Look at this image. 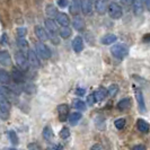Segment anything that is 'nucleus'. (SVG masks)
I'll use <instances>...</instances> for the list:
<instances>
[{
  "label": "nucleus",
  "instance_id": "f257e3e1",
  "mask_svg": "<svg viewBox=\"0 0 150 150\" xmlns=\"http://www.w3.org/2000/svg\"><path fill=\"white\" fill-rule=\"evenodd\" d=\"M111 53L113 54V57L117 58V59H123L128 55L129 53V49L128 46L123 43H120V44H115L111 47Z\"/></svg>",
  "mask_w": 150,
  "mask_h": 150
},
{
  "label": "nucleus",
  "instance_id": "f03ea898",
  "mask_svg": "<svg viewBox=\"0 0 150 150\" xmlns=\"http://www.w3.org/2000/svg\"><path fill=\"white\" fill-rule=\"evenodd\" d=\"M35 49H36V52L35 53L38 54L41 59L47 60V59L51 58V51H50V49L43 42H38L35 44Z\"/></svg>",
  "mask_w": 150,
  "mask_h": 150
},
{
  "label": "nucleus",
  "instance_id": "7ed1b4c3",
  "mask_svg": "<svg viewBox=\"0 0 150 150\" xmlns=\"http://www.w3.org/2000/svg\"><path fill=\"white\" fill-rule=\"evenodd\" d=\"M107 11H108V15L113 19H120L123 13H122V8L120 5H117L116 2H112L108 5L107 7Z\"/></svg>",
  "mask_w": 150,
  "mask_h": 150
},
{
  "label": "nucleus",
  "instance_id": "20e7f679",
  "mask_svg": "<svg viewBox=\"0 0 150 150\" xmlns=\"http://www.w3.org/2000/svg\"><path fill=\"white\" fill-rule=\"evenodd\" d=\"M15 60H16L17 66L19 67V69H21L22 71H26V70H28L30 64H28V61H27V59L25 58V54H24L23 52L18 51V52L16 53Z\"/></svg>",
  "mask_w": 150,
  "mask_h": 150
},
{
  "label": "nucleus",
  "instance_id": "39448f33",
  "mask_svg": "<svg viewBox=\"0 0 150 150\" xmlns=\"http://www.w3.org/2000/svg\"><path fill=\"white\" fill-rule=\"evenodd\" d=\"M10 107H11L10 102L8 99H6V98H4L2 96H0V115L2 116V119L6 120L8 117Z\"/></svg>",
  "mask_w": 150,
  "mask_h": 150
},
{
  "label": "nucleus",
  "instance_id": "423d86ee",
  "mask_svg": "<svg viewBox=\"0 0 150 150\" xmlns=\"http://www.w3.org/2000/svg\"><path fill=\"white\" fill-rule=\"evenodd\" d=\"M27 61H28V64H32L33 67L35 68H38L40 66H41V62H40V60H38V54L34 52L33 50H30V49H28V51H27Z\"/></svg>",
  "mask_w": 150,
  "mask_h": 150
},
{
  "label": "nucleus",
  "instance_id": "0eeeda50",
  "mask_svg": "<svg viewBox=\"0 0 150 150\" xmlns=\"http://www.w3.org/2000/svg\"><path fill=\"white\" fill-rule=\"evenodd\" d=\"M0 64L4 67H9L11 66V57L8 51L2 50L0 51Z\"/></svg>",
  "mask_w": 150,
  "mask_h": 150
},
{
  "label": "nucleus",
  "instance_id": "6e6552de",
  "mask_svg": "<svg viewBox=\"0 0 150 150\" xmlns=\"http://www.w3.org/2000/svg\"><path fill=\"white\" fill-rule=\"evenodd\" d=\"M58 112H59V119L61 122H64L69 116V106L67 104H61L58 106Z\"/></svg>",
  "mask_w": 150,
  "mask_h": 150
},
{
  "label": "nucleus",
  "instance_id": "1a4fd4ad",
  "mask_svg": "<svg viewBox=\"0 0 150 150\" xmlns=\"http://www.w3.org/2000/svg\"><path fill=\"white\" fill-rule=\"evenodd\" d=\"M72 49L76 53L81 52L83 50V40L80 36H76L72 41Z\"/></svg>",
  "mask_w": 150,
  "mask_h": 150
},
{
  "label": "nucleus",
  "instance_id": "9d476101",
  "mask_svg": "<svg viewBox=\"0 0 150 150\" xmlns=\"http://www.w3.org/2000/svg\"><path fill=\"white\" fill-rule=\"evenodd\" d=\"M81 2L83 0H71V5H70V14L74 16H77L79 14V10H80V7H81Z\"/></svg>",
  "mask_w": 150,
  "mask_h": 150
},
{
  "label": "nucleus",
  "instance_id": "9b49d317",
  "mask_svg": "<svg viewBox=\"0 0 150 150\" xmlns=\"http://www.w3.org/2000/svg\"><path fill=\"white\" fill-rule=\"evenodd\" d=\"M35 34H36V36L41 42H45V41L49 40V34L46 33V30L42 26H36L35 27Z\"/></svg>",
  "mask_w": 150,
  "mask_h": 150
},
{
  "label": "nucleus",
  "instance_id": "f8f14e48",
  "mask_svg": "<svg viewBox=\"0 0 150 150\" xmlns=\"http://www.w3.org/2000/svg\"><path fill=\"white\" fill-rule=\"evenodd\" d=\"M11 77H13V79L15 80V83H17L24 81V72H23L21 69H18V68H13Z\"/></svg>",
  "mask_w": 150,
  "mask_h": 150
},
{
  "label": "nucleus",
  "instance_id": "ddd939ff",
  "mask_svg": "<svg viewBox=\"0 0 150 150\" xmlns=\"http://www.w3.org/2000/svg\"><path fill=\"white\" fill-rule=\"evenodd\" d=\"M135 98H137V102H138V105L141 112L146 111V105H144V99H143V94L140 89H135Z\"/></svg>",
  "mask_w": 150,
  "mask_h": 150
},
{
  "label": "nucleus",
  "instance_id": "4468645a",
  "mask_svg": "<svg viewBox=\"0 0 150 150\" xmlns=\"http://www.w3.org/2000/svg\"><path fill=\"white\" fill-rule=\"evenodd\" d=\"M0 96H2L4 98L8 99L9 102H10L11 98L15 97V95H14V93H13V89L7 88V87H5V86H0Z\"/></svg>",
  "mask_w": 150,
  "mask_h": 150
},
{
  "label": "nucleus",
  "instance_id": "2eb2a0df",
  "mask_svg": "<svg viewBox=\"0 0 150 150\" xmlns=\"http://www.w3.org/2000/svg\"><path fill=\"white\" fill-rule=\"evenodd\" d=\"M72 25H74V27H75V30H79V32H81V30H85V27H86V23L83 21L81 17H79V16H76L75 19H74V22H72Z\"/></svg>",
  "mask_w": 150,
  "mask_h": 150
},
{
  "label": "nucleus",
  "instance_id": "dca6fc26",
  "mask_svg": "<svg viewBox=\"0 0 150 150\" xmlns=\"http://www.w3.org/2000/svg\"><path fill=\"white\" fill-rule=\"evenodd\" d=\"M57 23L61 25V26H68L69 24H70V21H69V17H68L67 14H64V13H58V15H57Z\"/></svg>",
  "mask_w": 150,
  "mask_h": 150
},
{
  "label": "nucleus",
  "instance_id": "f3484780",
  "mask_svg": "<svg viewBox=\"0 0 150 150\" xmlns=\"http://www.w3.org/2000/svg\"><path fill=\"white\" fill-rule=\"evenodd\" d=\"M93 95H94V98H95V102H100V100H103V99L106 97V95H107L106 88H104V87H99Z\"/></svg>",
  "mask_w": 150,
  "mask_h": 150
},
{
  "label": "nucleus",
  "instance_id": "a211bd4d",
  "mask_svg": "<svg viewBox=\"0 0 150 150\" xmlns=\"http://www.w3.org/2000/svg\"><path fill=\"white\" fill-rule=\"evenodd\" d=\"M80 9L83 10V15H89V14H91V10H93V4L89 0H83Z\"/></svg>",
  "mask_w": 150,
  "mask_h": 150
},
{
  "label": "nucleus",
  "instance_id": "6ab92c4d",
  "mask_svg": "<svg viewBox=\"0 0 150 150\" xmlns=\"http://www.w3.org/2000/svg\"><path fill=\"white\" fill-rule=\"evenodd\" d=\"M94 5H95V9H96V11H97L98 14L103 15L106 11L105 0H96V1L94 2Z\"/></svg>",
  "mask_w": 150,
  "mask_h": 150
},
{
  "label": "nucleus",
  "instance_id": "aec40b11",
  "mask_svg": "<svg viewBox=\"0 0 150 150\" xmlns=\"http://www.w3.org/2000/svg\"><path fill=\"white\" fill-rule=\"evenodd\" d=\"M132 4L135 15H141L143 13V0H133Z\"/></svg>",
  "mask_w": 150,
  "mask_h": 150
},
{
  "label": "nucleus",
  "instance_id": "412c9836",
  "mask_svg": "<svg viewBox=\"0 0 150 150\" xmlns=\"http://www.w3.org/2000/svg\"><path fill=\"white\" fill-rule=\"evenodd\" d=\"M137 128H138V130H139L140 132L147 133V132L149 131V124L144 120H142V119H139V120L137 121Z\"/></svg>",
  "mask_w": 150,
  "mask_h": 150
},
{
  "label": "nucleus",
  "instance_id": "4be33fe9",
  "mask_svg": "<svg viewBox=\"0 0 150 150\" xmlns=\"http://www.w3.org/2000/svg\"><path fill=\"white\" fill-rule=\"evenodd\" d=\"M117 108L120 110V111H128L129 108L131 107V100H130V98H124V99H122L120 100L119 103H117Z\"/></svg>",
  "mask_w": 150,
  "mask_h": 150
},
{
  "label": "nucleus",
  "instance_id": "5701e85b",
  "mask_svg": "<svg viewBox=\"0 0 150 150\" xmlns=\"http://www.w3.org/2000/svg\"><path fill=\"white\" fill-rule=\"evenodd\" d=\"M45 26H46L47 30H50V33H52V34L58 32V26H57V24L53 19H50V18L45 19Z\"/></svg>",
  "mask_w": 150,
  "mask_h": 150
},
{
  "label": "nucleus",
  "instance_id": "b1692460",
  "mask_svg": "<svg viewBox=\"0 0 150 150\" xmlns=\"http://www.w3.org/2000/svg\"><path fill=\"white\" fill-rule=\"evenodd\" d=\"M81 119V114L79 112H74L71 113L69 116H68V120H69V123L71 124V125H76L78 122H79V120Z\"/></svg>",
  "mask_w": 150,
  "mask_h": 150
},
{
  "label": "nucleus",
  "instance_id": "393cba45",
  "mask_svg": "<svg viewBox=\"0 0 150 150\" xmlns=\"http://www.w3.org/2000/svg\"><path fill=\"white\" fill-rule=\"evenodd\" d=\"M45 11H46V15L50 17V19L55 18L57 15H58V9L55 8V6H53V5H47Z\"/></svg>",
  "mask_w": 150,
  "mask_h": 150
},
{
  "label": "nucleus",
  "instance_id": "a878e982",
  "mask_svg": "<svg viewBox=\"0 0 150 150\" xmlns=\"http://www.w3.org/2000/svg\"><path fill=\"white\" fill-rule=\"evenodd\" d=\"M17 44L21 49V52H23L24 54H25V51H28V42L25 40V38H18Z\"/></svg>",
  "mask_w": 150,
  "mask_h": 150
},
{
  "label": "nucleus",
  "instance_id": "bb28decb",
  "mask_svg": "<svg viewBox=\"0 0 150 150\" xmlns=\"http://www.w3.org/2000/svg\"><path fill=\"white\" fill-rule=\"evenodd\" d=\"M116 41V36L114 35V34H107L105 35L104 38L100 40V42H102V44L104 45H107V44H112Z\"/></svg>",
  "mask_w": 150,
  "mask_h": 150
},
{
  "label": "nucleus",
  "instance_id": "cd10ccee",
  "mask_svg": "<svg viewBox=\"0 0 150 150\" xmlns=\"http://www.w3.org/2000/svg\"><path fill=\"white\" fill-rule=\"evenodd\" d=\"M59 30V35H60V38H68L70 35H71V30L68 27V26H62L60 30Z\"/></svg>",
  "mask_w": 150,
  "mask_h": 150
},
{
  "label": "nucleus",
  "instance_id": "c85d7f7f",
  "mask_svg": "<svg viewBox=\"0 0 150 150\" xmlns=\"http://www.w3.org/2000/svg\"><path fill=\"white\" fill-rule=\"evenodd\" d=\"M10 81V75L7 71L0 69V83H8Z\"/></svg>",
  "mask_w": 150,
  "mask_h": 150
},
{
  "label": "nucleus",
  "instance_id": "c756f323",
  "mask_svg": "<svg viewBox=\"0 0 150 150\" xmlns=\"http://www.w3.org/2000/svg\"><path fill=\"white\" fill-rule=\"evenodd\" d=\"M43 138H44L46 141L52 140L53 131H52V129L50 128V127H45V128H44V130H43Z\"/></svg>",
  "mask_w": 150,
  "mask_h": 150
},
{
  "label": "nucleus",
  "instance_id": "7c9ffc66",
  "mask_svg": "<svg viewBox=\"0 0 150 150\" xmlns=\"http://www.w3.org/2000/svg\"><path fill=\"white\" fill-rule=\"evenodd\" d=\"M106 91H107V94H108L111 97H114V96L119 93V86L115 85V83H112L111 86H108V88L106 89Z\"/></svg>",
  "mask_w": 150,
  "mask_h": 150
},
{
  "label": "nucleus",
  "instance_id": "2f4dec72",
  "mask_svg": "<svg viewBox=\"0 0 150 150\" xmlns=\"http://www.w3.org/2000/svg\"><path fill=\"white\" fill-rule=\"evenodd\" d=\"M8 137H9V139H10V142L13 143L14 146H16V144L18 143V137H17L15 131H9V132H8Z\"/></svg>",
  "mask_w": 150,
  "mask_h": 150
},
{
  "label": "nucleus",
  "instance_id": "473e14b6",
  "mask_svg": "<svg viewBox=\"0 0 150 150\" xmlns=\"http://www.w3.org/2000/svg\"><path fill=\"white\" fill-rule=\"evenodd\" d=\"M74 107H75V108H77V110H79V111H85V110H86V104L83 103V100L78 99V100H76V102H75Z\"/></svg>",
  "mask_w": 150,
  "mask_h": 150
},
{
  "label": "nucleus",
  "instance_id": "72a5a7b5",
  "mask_svg": "<svg viewBox=\"0 0 150 150\" xmlns=\"http://www.w3.org/2000/svg\"><path fill=\"white\" fill-rule=\"evenodd\" d=\"M125 120L124 119H117V120H115L114 122V125H115V128L119 129V130H122V129L125 127Z\"/></svg>",
  "mask_w": 150,
  "mask_h": 150
},
{
  "label": "nucleus",
  "instance_id": "f704fd0d",
  "mask_svg": "<svg viewBox=\"0 0 150 150\" xmlns=\"http://www.w3.org/2000/svg\"><path fill=\"white\" fill-rule=\"evenodd\" d=\"M70 137V131L68 128H63L60 131V138L61 139H68Z\"/></svg>",
  "mask_w": 150,
  "mask_h": 150
},
{
  "label": "nucleus",
  "instance_id": "c9c22d12",
  "mask_svg": "<svg viewBox=\"0 0 150 150\" xmlns=\"http://www.w3.org/2000/svg\"><path fill=\"white\" fill-rule=\"evenodd\" d=\"M17 33H18V36L19 38H25L26 33H27V30L25 27H22V28H17Z\"/></svg>",
  "mask_w": 150,
  "mask_h": 150
},
{
  "label": "nucleus",
  "instance_id": "e433bc0d",
  "mask_svg": "<svg viewBox=\"0 0 150 150\" xmlns=\"http://www.w3.org/2000/svg\"><path fill=\"white\" fill-rule=\"evenodd\" d=\"M94 103H95V98H94V95L93 94H90L88 98H87V104L88 106H93L94 105Z\"/></svg>",
  "mask_w": 150,
  "mask_h": 150
},
{
  "label": "nucleus",
  "instance_id": "4c0bfd02",
  "mask_svg": "<svg viewBox=\"0 0 150 150\" xmlns=\"http://www.w3.org/2000/svg\"><path fill=\"white\" fill-rule=\"evenodd\" d=\"M58 5L61 8H64L68 6V0H58Z\"/></svg>",
  "mask_w": 150,
  "mask_h": 150
},
{
  "label": "nucleus",
  "instance_id": "58836bf2",
  "mask_svg": "<svg viewBox=\"0 0 150 150\" xmlns=\"http://www.w3.org/2000/svg\"><path fill=\"white\" fill-rule=\"evenodd\" d=\"M76 94L79 95V96H83V95H85V89L83 88H78L76 90Z\"/></svg>",
  "mask_w": 150,
  "mask_h": 150
},
{
  "label": "nucleus",
  "instance_id": "ea45409f",
  "mask_svg": "<svg viewBox=\"0 0 150 150\" xmlns=\"http://www.w3.org/2000/svg\"><path fill=\"white\" fill-rule=\"evenodd\" d=\"M132 150H146L144 149V146H141V144H138V146H135L133 147V149Z\"/></svg>",
  "mask_w": 150,
  "mask_h": 150
},
{
  "label": "nucleus",
  "instance_id": "a19ab883",
  "mask_svg": "<svg viewBox=\"0 0 150 150\" xmlns=\"http://www.w3.org/2000/svg\"><path fill=\"white\" fill-rule=\"evenodd\" d=\"M90 150H102V148H100V146H99V144L96 143V144H94V146L90 148Z\"/></svg>",
  "mask_w": 150,
  "mask_h": 150
},
{
  "label": "nucleus",
  "instance_id": "79ce46f5",
  "mask_svg": "<svg viewBox=\"0 0 150 150\" xmlns=\"http://www.w3.org/2000/svg\"><path fill=\"white\" fill-rule=\"evenodd\" d=\"M143 2L146 4V9L149 10L150 9V0H143Z\"/></svg>",
  "mask_w": 150,
  "mask_h": 150
},
{
  "label": "nucleus",
  "instance_id": "37998d69",
  "mask_svg": "<svg viewBox=\"0 0 150 150\" xmlns=\"http://www.w3.org/2000/svg\"><path fill=\"white\" fill-rule=\"evenodd\" d=\"M122 2H123L124 5H128V6H130V5H132L133 0H122Z\"/></svg>",
  "mask_w": 150,
  "mask_h": 150
},
{
  "label": "nucleus",
  "instance_id": "c03bdc74",
  "mask_svg": "<svg viewBox=\"0 0 150 150\" xmlns=\"http://www.w3.org/2000/svg\"><path fill=\"white\" fill-rule=\"evenodd\" d=\"M54 150H62V146H60V144H59V146H57V148H55Z\"/></svg>",
  "mask_w": 150,
  "mask_h": 150
},
{
  "label": "nucleus",
  "instance_id": "a18cd8bd",
  "mask_svg": "<svg viewBox=\"0 0 150 150\" xmlns=\"http://www.w3.org/2000/svg\"><path fill=\"white\" fill-rule=\"evenodd\" d=\"M90 2H91V4H94V2H95V1H96V0H89Z\"/></svg>",
  "mask_w": 150,
  "mask_h": 150
},
{
  "label": "nucleus",
  "instance_id": "49530a36",
  "mask_svg": "<svg viewBox=\"0 0 150 150\" xmlns=\"http://www.w3.org/2000/svg\"><path fill=\"white\" fill-rule=\"evenodd\" d=\"M9 150H15V149H9Z\"/></svg>",
  "mask_w": 150,
  "mask_h": 150
}]
</instances>
